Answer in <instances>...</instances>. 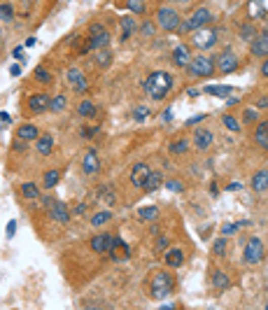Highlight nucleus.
Returning <instances> with one entry per match:
<instances>
[{"label":"nucleus","instance_id":"nucleus-1","mask_svg":"<svg viewBox=\"0 0 268 310\" xmlns=\"http://www.w3.org/2000/svg\"><path fill=\"white\" fill-rule=\"evenodd\" d=\"M173 84H175V80L170 73H166V70H154V73H149V77L145 80V93L154 100V103H161V100H166V98L170 96Z\"/></svg>","mask_w":268,"mask_h":310},{"label":"nucleus","instance_id":"nucleus-2","mask_svg":"<svg viewBox=\"0 0 268 310\" xmlns=\"http://www.w3.org/2000/svg\"><path fill=\"white\" fill-rule=\"evenodd\" d=\"M175 289V280L173 275H170L168 270H159V273H154L149 280V296L154 301H163L168 299L170 294H173Z\"/></svg>","mask_w":268,"mask_h":310},{"label":"nucleus","instance_id":"nucleus-3","mask_svg":"<svg viewBox=\"0 0 268 310\" xmlns=\"http://www.w3.org/2000/svg\"><path fill=\"white\" fill-rule=\"evenodd\" d=\"M186 70H189V75L198 77V80H208V77H212L217 73V65L212 56H196L192 58V63L186 65Z\"/></svg>","mask_w":268,"mask_h":310},{"label":"nucleus","instance_id":"nucleus-4","mask_svg":"<svg viewBox=\"0 0 268 310\" xmlns=\"http://www.w3.org/2000/svg\"><path fill=\"white\" fill-rule=\"evenodd\" d=\"M157 26L161 30H166V33H173V30H180L182 19L173 7H161V10L157 12Z\"/></svg>","mask_w":268,"mask_h":310},{"label":"nucleus","instance_id":"nucleus-5","mask_svg":"<svg viewBox=\"0 0 268 310\" xmlns=\"http://www.w3.org/2000/svg\"><path fill=\"white\" fill-rule=\"evenodd\" d=\"M263 257H266V247H263L261 238H250V240L245 243V252H243L245 264L256 266L263 261Z\"/></svg>","mask_w":268,"mask_h":310},{"label":"nucleus","instance_id":"nucleus-6","mask_svg":"<svg viewBox=\"0 0 268 310\" xmlns=\"http://www.w3.org/2000/svg\"><path fill=\"white\" fill-rule=\"evenodd\" d=\"M210 19H212V14H210L208 7H198V10L194 12L192 17H189V19H186V21L180 26V30H182V33H194V30H198V28H203V26H208Z\"/></svg>","mask_w":268,"mask_h":310},{"label":"nucleus","instance_id":"nucleus-7","mask_svg":"<svg viewBox=\"0 0 268 310\" xmlns=\"http://www.w3.org/2000/svg\"><path fill=\"white\" fill-rule=\"evenodd\" d=\"M192 45L198 47V49H212L217 45V30L210 28V26H203L192 33Z\"/></svg>","mask_w":268,"mask_h":310},{"label":"nucleus","instance_id":"nucleus-8","mask_svg":"<svg viewBox=\"0 0 268 310\" xmlns=\"http://www.w3.org/2000/svg\"><path fill=\"white\" fill-rule=\"evenodd\" d=\"M215 65H217V73H221V75H233V73L240 68V61L231 49H224V52L215 58Z\"/></svg>","mask_w":268,"mask_h":310},{"label":"nucleus","instance_id":"nucleus-9","mask_svg":"<svg viewBox=\"0 0 268 310\" xmlns=\"http://www.w3.org/2000/svg\"><path fill=\"white\" fill-rule=\"evenodd\" d=\"M89 42H91L93 49H105V47L110 45V33H107V28H105L103 23H91L89 26Z\"/></svg>","mask_w":268,"mask_h":310},{"label":"nucleus","instance_id":"nucleus-10","mask_svg":"<svg viewBox=\"0 0 268 310\" xmlns=\"http://www.w3.org/2000/svg\"><path fill=\"white\" fill-rule=\"evenodd\" d=\"M49 93H33L28 98V112L30 115H42L49 110Z\"/></svg>","mask_w":268,"mask_h":310},{"label":"nucleus","instance_id":"nucleus-11","mask_svg":"<svg viewBox=\"0 0 268 310\" xmlns=\"http://www.w3.org/2000/svg\"><path fill=\"white\" fill-rule=\"evenodd\" d=\"M98 168H100L98 152L93 150V147H89L87 154H84V159H82V170H84V175H96Z\"/></svg>","mask_w":268,"mask_h":310},{"label":"nucleus","instance_id":"nucleus-12","mask_svg":"<svg viewBox=\"0 0 268 310\" xmlns=\"http://www.w3.org/2000/svg\"><path fill=\"white\" fill-rule=\"evenodd\" d=\"M49 217H52V222H56V224H70V210L65 203L61 201H54V205L49 208Z\"/></svg>","mask_w":268,"mask_h":310},{"label":"nucleus","instance_id":"nucleus-13","mask_svg":"<svg viewBox=\"0 0 268 310\" xmlns=\"http://www.w3.org/2000/svg\"><path fill=\"white\" fill-rule=\"evenodd\" d=\"M68 82H70V86L75 89L77 93H87L89 91V84H87V77H84V73H82L80 68H70L68 70Z\"/></svg>","mask_w":268,"mask_h":310},{"label":"nucleus","instance_id":"nucleus-14","mask_svg":"<svg viewBox=\"0 0 268 310\" xmlns=\"http://www.w3.org/2000/svg\"><path fill=\"white\" fill-rule=\"evenodd\" d=\"M212 140H215V135H212L210 128H196V131H194V147H196V150H201V152L210 150Z\"/></svg>","mask_w":268,"mask_h":310},{"label":"nucleus","instance_id":"nucleus-15","mask_svg":"<svg viewBox=\"0 0 268 310\" xmlns=\"http://www.w3.org/2000/svg\"><path fill=\"white\" fill-rule=\"evenodd\" d=\"M250 52H252V56H256V58H268V33L256 35L250 45Z\"/></svg>","mask_w":268,"mask_h":310},{"label":"nucleus","instance_id":"nucleus-16","mask_svg":"<svg viewBox=\"0 0 268 310\" xmlns=\"http://www.w3.org/2000/svg\"><path fill=\"white\" fill-rule=\"evenodd\" d=\"M149 173H151V168L147 166V163H135V166L131 168V175H128V180H131V184H133V187H142Z\"/></svg>","mask_w":268,"mask_h":310},{"label":"nucleus","instance_id":"nucleus-17","mask_svg":"<svg viewBox=\"0 0 268 310\" xmlns=\"http://www.w3.org/2000/svg\"><path fill=\"white\" fill-rule=\"evenodd\" d=\"M112 240H114V235H110V233H98V235H93L89 243H91V250H93V252L105 254V252H110Z\"/></svg>","mask_w":268,"mask_h":310},{"label":"nucleus","instance_id":"nucleus-18","mask_svg":"<svg viewBox=\"0 0 268 310\" xmlns=\"http://www.w3.org/2000/svg\"><path fill=\"white\" fill-rule=\"evenodd\" d=\"M173 63L177 68H186V65L192 63V49L186 45H177L173 49Z\"/></svg>","mask_w":268,"mask_h":310},{"label":"nucleus","instance_id":"nucleus-19","mask_svg":"<svg viewBox=\"0 0 268 310\" xmlns=\"http://www.w3.org/2000/svg\"><path fill=\"white\" fill-rule=\"evenodd\" d=\"M268 14V0H247V17L263 19Z\"/></svg>","mask_w":268,"mask_h":310},{"label":"nucleus","instance_id":"nucleus-20","mask_svg":"<svg viewBox=\"0 0 268 310\" xmlns=\"http://www.w3.org/2000/svg\"><path fill=\"white\" fill-rule=\"evenodd\" d=\"M254 143L261 147V150L268 152V119L263 121H256V128H254Z\"/></svg>","mask_w":268,"mask_h":310},{"label":"nucleus","instance_id":"nucleus-21","mask_svg":"<svg viewBox=\"0 0 268 310\" xmlns=\"http://www.w3.org/2000/svg\"><path fill=\"white\" fill-rule=\"evenodd\" d=\"M252 189H254L256 194L268 191V168H261V170H256L254 175H252Z\"/></svg>","mask_w":268,"mask_h":310},{"label":"nucleus","instance_id":"nucleus-22","mask_svg":"<svg viewBox=\"0 0 268 310\" xmlns=\"http://www.w3.org/2000/svg\"><path fill=\"white\" fill-rule=\"evenodd\" d=\"M182 264H184V252H182L180 247L166 250V266H168V268H180Z\"/></svg>","mask_w":268,"mask_h":310},{"label":"nucleus","instance_id":"nucleus-23","mask_svg":"<svg viewBox=\"0 0 268 310\" xmlns=\"http://www.w3.org/2000/svg\"><path fill=\"white\" fill-rule=\"evenodd\" d=\"M35 150H37V154L40 156H49L54 150V138L49 135V133H45V135H40V138L35 140Z\"/></svg>","mask_w":268,"mask_h":310},{"label":"nucleus","instance_id":"nucleus-24","mask_svg":"<svg viewBox=\"0 0 268 310\" xmlns=\"http://www.w3.org/2000/svg\"><path fill=\"white\" fill-rule=\"evenodd\" d=\"M17 138L30 143V140L40 138V131H37V126H33V124H21V126H19V131H17Z\"/></svg>","mask_w":268,"mask_h":310},{"label":"nucleus","instance_id":"nucleus-25","mask_svg":"<svg viewBox=\"0 0 268 310\" xmlns=\"http://www.w3.org/2000/svg\"><path fill=\"white\" fill-rule=\"evenodd\" d=\"M163 184V175L159 170H151L149 175H147V180H145V184H142V189L147 191V194H151V191H157L159 187Z\"/></svg>","mask_w":268,"mask_h":310},{"label":"nucleus","instance_id":"nucleus-26","mask_svg":"<svg viewBox=\"0 0 268 310\" xmlns=\"http://www.w3.org/2000/svg\"><path fill=\"white\" fill-rule=\"evenodd\" d=\"M119 26H122V42H126L128 38L138 30V23H135L133 17H124L122 21H119Z\"/></svg>","mask_w":268,"mask_h":310},{"label":"nucleus","instance_id":"nucleus-27","mask_svg":"<svg viewBox=\"0 0 268 310\" xmlns=\"http://www.w3.org/2000/svg\"><path fill=\"white\" fill-rule=\"evenodd\" d=\"M212 285H215V289H219V292H224V289L231 287V280H228V275L224 273V270L215 268L212 270Z\"/></svg>","mask_w":268,"mask_h":310},{"label":"nucleus","instance_id":"nucleus-28","mask_svg":"<svg viewBox=\"0 0 268 310\" xmlns=\"http://www.w3.org/2000/svg\"><path fill=\"white\" fill-rule=\"evenodd\" d=\"M93 61H96L98 68H110L112 65V52L107 49V47H105V49H96V58H93Z\"/></svg>","mask_w":268,"mask_h":310},{"label":"nucleus","instance_id":"nucleus-29","mask_svg":"<svg viewBox=\"0 0 268 310\" xmlns=\"http://www.w3.org/2000/svg\"><path fill=\"white\" fill-rule=\"evenodd\" d=\"M58 180H61V173H58L56 168H49V170L45 173V178H42V187H45V189H54L58 184Z\"/></svg>","mask_w":268,"mask_h":310},{"label":"nucleus","instance_id":"nucleus-30","mask_svg":"<svg viewBox=\"0 0 268 310\" xmlns=\"http://www.w3.org/2000/svg\"><path fill=\"white\" fill-rule=\"evenodd\" d=\"M21 194H23V198H28V201H35L37 196H40V187L35 182H23L21 184Z\"/></svg>","mask_w":268,"mask_h":310},{"label":"nucleus","instance_id":"nucleus-31","mask_svg":"<svg viewBox=\"0 0 268 310\" xmlns=\"http://www.w3.org/2000/svg\"><path fill=\"white\" fill-rule=\"evenodd\" d=\"M65 105H68V100H65L63 93H56V96L49 98V112H63Z\"/></svg>","mask_w":268,"mask_h":310},{"label":"nucleus","instance_id":"nucleus-32","mask_svg":"<svg viewBox=\"0 0 268 310\" xmlns=\"http://www.w3.org/2000/svg\"><path fill=\"white\" fill-rule=\"evenodd\" d=\"M138 217L142 219V222H154V219L159 217V208H157V205L140 208V210H138Z\"/></svg>","mask_w":268,"mask_h":310},{"label":"nucleus","instance_id":"nucleus-33","mask_svg":"<svg viewBox=\"0 0 268 310\" xmlns=\"http://www.w3.org/2000/svg\"><path fill=\"white\" fill-rule=\"evenodd\" d=\"M205 93H212V96H219V98H228V93L233 91L231 86H217V84H208L203 89Z\"/></svg>","mask_w":268,"mask_h":310},{"label":"nucleus","instance_id":"nucleus-34","mask_svg":"<svg viewBox=\"0 0 268 310\" xmlns=\"http://www.w3.org/2000/svg\"><path fill=\"white\" fill-rule=\"evenodd\" d=\"M110 219H112V213H110V210H100V213L91 215V226H96V229H98V226L107 224Z\"/></svg>","mask_w":268,"mask_h":310},{"label":"nucleus","instance_id":"nucleus-35","mask_svg":"<svg viewBox=\"0 0 268 310\" xmlns=\"http://www.w3.org/2000/svg\"><path fill=\"white\" fill-rule=\"evenodd\" d=\"M256 28H254V23H243L240 26V40H245V42H252L256 38Z\"/></svg>","mask_w":268,"mask_h":310},{"label":"nucleus","instance_id":"nucleus-36","mask_svg":"<svg viewBox=\"0 0 268 310\" xmlns=\"http://www.w3.org/2000/svg\"><path fill=\"white\" fill-rule=\"evenodd\" d=\"M77 112H80V117H93L96 115V112H98V110H96V105L91 103V100H82L80 105H77Z\"/></svg>","mask_w":268,"mask_h":310},{"label":"nucleus","instance_id":"nucleus-37","mask_svg":"<svg viewBox=\"0 0 268 310\" xmlns=\"http://www.w3.org/2000/svg\"><path fill=\"white\" fill-rule=\"evenodd\" d=\"M186 150H189V140L186 138H180L175 140V143H170V154H186Z\"/></svg>","mask_w":268,"mask_h":310},{"label":"nucleus","instance_id":"nucleus-38","mask_svg":"<svg viewBox=\"0 0 268 310\" xmlns=\"http://www.w3.org/2000/svg\"><path fill=\"white\" fill-rule=\"evenodd\" d=\"M212 254H215V257H224V254H226V238H224V235L212 243Z\"/></svg>","mask_w":268,"mask_h":310},{"label":"nucleus","instance_id":"nucleus-39","mask_svg":"<svg viewBox=\"0 0 268 310\" xmlns=\"http://www.w3.org/2000/svg\"><path fill=\"white\" fill-rule=\"evenodd\" d=\"M221 121H224V126H226L228 131L240 133V124H238V119H236L233 115H224V117H221Z\"/></svg>","mask_w":268,"mask_h":310},{"label":"nucleus","instance_id":"nucleus-40","mask_svg":"<svg viewBox=\"0 0 268 310\" xmlns=\"http://www.w3.org/2000/svg\"><path fill=\"white\" fill-rule=\"evenodd\" d=\"M14 19V7L10 3H3L0 5V21H12Z\"/></svg>","mask_w":268,"mask_h":310},{"label":"nucleus","instance_id":"nucleus-41","mask_svg":"<svg viewBox=\"0 0 268 310\" xmlns=\"http://www.w3.org/2000/svg\"><path fill=\"white\" fill-rule=\"evenodd\" d=\"M126 7L135 14H145V0H126Z\"/></svg>","mask_w":268,"mask_h":310},{"label":"nucleus","instance_id":"nucleus-42","mask_svg":"<svg viewBox=\"0 0 268 310\" xmlns=\"http://www.w3.org/2000/svg\"><path fill=\"white\" fill-rule=\"evenodd\" d=\"M149 115H151V112H149V108H147V105H138V108L133 110V119L135 121H145Z\"/></svg>","mask_w":268,"mask_h":310},{"label":"nucleus","instance_id":"nucleus-43","mask_svg":"<svg viewBox=\"0 0 268 310\" xmlns=\"http://www.w3.org/2000/svg\"><path fill=\"white\" fill-rule=\"evenodd\" d=\"M98 198H103L105 203H107V205H112V203H114V194H112V189H110V184H105L103 189L98 191Z\"/></svg>","mask_w":268,"mask_h":310},{"label":"nucleus","instance_id":"nucleus-44","mask_svg":"<svg viewBox=\"0 0 268 310\" xmlns=\"http://www.w3.org/2000/svg\"><path fill=\"white\" fill-rule=\"evenodd\" d=\"M35 80L40 82V84H52V75H49V70H45V68L35 70Z\"/></svg>","mask_w":268,"mask_h":310},{"label":"nucleus","instance_id":"nucleus-45","mask_svg":"<svg viewBox=\"0 0 268 310\" xmlns=\"http://www.w3.org/2000/svg\"><path fill=\"white\" fill-rule=\"evenodd\" d=\"M243 121L245 124H254V121H259V112H256L254 108H247L243 112Z\"/></svg>","mask_w":268,"mask_h":310},{"label":"nucleus","instance_id":"nucleus-46","mask_svg":"<svg viewBox=\"0 0 268 310\" xmlns=\"http://www.w3.org/2000/svg\"><path fill=\"white\" fill-rule=\"evenodd\" d=\"M154 30H157L154 21H145L142 26H140V33H142V38H154Z\"/></svg>","mask_w":268,"mask_h":310},{"label":"nucleus","instance_id":"nucleus-47","mask_svg":"<svg viewBox=\"0 0 268 310\" xmlns=\"http://www.w3.org/2000/svg\"><path fill=\"white\" fill-rule=\"evenodd\" d=\"M166 187H168L170 191H177V194H180V191H184V182H182V180H168V182H166Z\"/></svg>","mask_w":268,"mask_h":310},{"label":"nucleus","instance_id":"nucleus-48","mask_svg":"<svg viewBox=\"0 0 268 310\" xmlns=\"http://www.w3.org/2000/svg\"><path fill=\"white\" fill-rule=\"evenodd\" d=\"M238 229H240L238 224H226V226H221V235H233Z\"/></svg>","mask_w":268,"mask_h":310},{"label":"nucleus","instance_id":"nucleus-49","mask_svg":"<svg viewBox=\"0 0 268 310\" xmlns=\"http://www.w3.org/2000/svg\"><path fill=\"white\" fill-rule=\"evenodd\" d=\"M98 133V126H89V128H82V138H93Z\"/></svg>","mask_w":268,"mask_h":310},{"label":"nucleus","instance_id":"nucleus-50","mask_svg":"<svg viewBox=\"0 0 268 310\" xmlns=\"http://www.w3.org/2000/svg\"><path fill=\"white\" fill-rule=\"evenodd\" d=\"M12 150H14V152H26V140L17 138V140H14V145H12Z\"/></svg>","mask_w":268,"mask_h":310},{"label":"nucleus","instance_id":"nucleus-51","mask_svg":"<svg viewBox=\"0 0 268 310\" xmlns=\"http://www.w3.org/2000/svg\"><path fill=\"white\" fill-rule=\"evenodd\" d=\"M173 108H166V110H163V115H161V119L163 121H166V124H170V121H173Z\"/></svg>","mask_w":268,"mask_h":310},{"label":"nucleus","instance_id":"nucleus-52","mask_svg":"<svg viewBox=\"0 0 268 310\" xmlns=\"http://www.w3.org/2000/svg\"><path fill=\"white\" fill-rule=\"evenodd\" d=\"M205 119V115H196V117H189V119H186V126H196L198 121H203Z\"/></svg>","mask_w":268,"mask_h":310},{"label":"nucleus","instance_id":"nucleus-53","mask_svg":"<svg viewBox=\"0 0 268 310\" xmlns=\"http://www.w3.org/2000/svg\"><path fill=\"white\" fill-rule=\"evenodd\" d=\"M14 233H17V222L12 219L10 224H7V238H14Z\"/></svg>","mask_w":268,"mask_h":310},{"label":"nucleus","instance_id":"nucleus-54","mask_svg":"<svg viewBox=\"0 0 268 310\" xmlns=\"http://www.w3.org/2000/svg\"><path fill=\"white\" fill-rule=\"evenodd\" d=\"M12 56L17 58V61H21V58H23V47H14V52H12Z\"/></svg>","mask_w":268,"mask_h":310},{"label":"nucleus","instance_id":"nucleus-55","mask_svg":"<svg viewBox=\"0 0 268 310\" xmlns=\"http://www.w3.org/2000/svg\"><path fill=\"white\" fill-rule=\"evenodd\" d=\"M168 247V238H159L157 240V250H166Z\"/></svg>","mask_w":268,"mask_h":310},{"label":"nucleus","instance_id":"nucleus-56","mask_svg":"<svg viewBox=\"0 0 268 310\" xmlns=\"http://www.w3.org/2000/svg\"><path fill=\"white\" fill-rule=\"evenodd\" d=\"M72 213H75V215H84V213H87V205H84V203H80V205H75V210H72Z\"/></svg>","mask_w":268,"mask_h":310},{"label":"nucleus","instance_id":"nucleus-57","mask_svg":"<svg viewBox=\"0 0 268 310\" xmlns=\"http://www.w3.org/2000/svg\"><path fill=\"white\" fill-rule=\"evenodd\" d=\"M226 189H228V191H238V189H243V184H240V182H231V184L226 187Z\"/></svg>","mask_w":268,"mask_h":310},{"label":"nucleus","instance_id":"nucleus-58","mask_svg":"<svg viewBox=\"0 0 268 310\" xmlns=\"http://www.w3.org/2000/svg\"><path fill=\"white\" fill-rule=\"evenodd\" d=\"M261 75L268 77V58H263V63H261Z\"/></svg>","mask_w":268,"mask_h":310},{"label":"nucleus","instance_id":"nucleus-59","mask_svg":"<svg viewBox=\"0 0 268 310\" xmlns=\"http://www.w3.org/2000/svg\"><path fill=\"white\" fill-rule=\"evenodd\" d=\"M256 108H268V98H259V100H256Z\"/></svg>","mask_w":268,"mask_h":310},{"label":"nucleus","instance_id":"nucleus-60","mask_svg":"<svg viewBox=\"0 0 268 310\" xmlns=\"http://www.w3.org/2000/svg\"><path fill=\"white\" fill-rule=\"evenodd\" d=\"M10 73H12V75H14V77H19V75H21V68H19V65H12V68H10Z\"/></svg>","mask_w":268,"mask_h":310},{"label":"nucleus","instance_id":"nucleus-61","mask_svg":"<svg viewBox=\"0 0 268 310\" xmlns=\"http://www.w3.org/2000/svg\"><path fill=\"white\" fill-rule=\"evenodd\" d=\"M0 121H3V124H10V115H7V112H0Z\"/></svg>","mask_w":268,"mask_h":310},{"label":"nucleus","instance_id":"nucleus-62","mask_svg":"<svg viewBox=\"0 0 268 310\" xmlns=\"http://www.w3.org/2000/svg\"><path fill=\"white\" fill-rule=\"evenodd\" d=\"M42 203H45V208H52V205H54V198H49V196H45V198H42Z\"/></svg>","mask_w":268,"mask_h":310},{"label":"nucleus","instance_id":"nucleus-63","mask_svg":"<svg viewBox=\"0 0 268 310\" xmlns=\"http://www.w3.org/2000/svg\"><path fill=\"white\" fill-rule=\"evenodd\" d=\"M175 3H180V5H186V3H192V0H175Z\"/></svg>","mask_w":268,"mask_h":310},{"label":"nucleus","instance_id":"nucleus-64","mask_svg":"<svg viewBox=\"0 0 268 310\" xmlns=\"http://www.w3.org/2000/svg\"><path fill=\"white\" fill-rule=\"evenodd\" d=\"M266 310H268V301H266Z\"/></svg>","mask_w":268,"mask_h":310}]
</instances>
